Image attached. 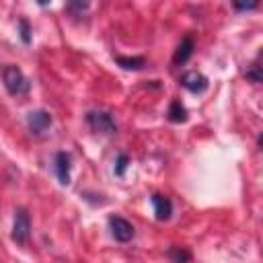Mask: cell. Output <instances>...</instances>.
<instances>
[{"label": "cell", "instance_id": "1", "mask_svg": "<svg viewBox=\"0 0 263 263\" xmlns=\"http://www.w3.org/2000/svg\"><path fill=\"white\" fill-rule=\"evenodd\" d=\"M2 82H4V88L8 90V95L12 97H18V95H27L31 90V82L29 78L21 72V68L8 64L2 68Z\"/></svg>", "mask_w": 263, "mask_h": 263}, {"label": "cell", "instance_id": "2", "mask_svg": "<svg viewBox=\"0 0 263 263\" xmlns=\"http://www.w3.org/2000/svg\"><path fill=\"white\" fill-rule=\"evenodd\" d=\"M86 123L88 127L95 132V134H103V136H111L117 132V123L113 119V115L109 111H101V109H95V111H88L86 113Z\"/></svg>", "mask_w": 263, "mask_h": 263}, {"label": "cell", "instance_id": "3", "mask_svg": "<svg viewBox=\"0 0 263 263\" xmlns=\"http://www.w3.org/2000/svg\"><path fill=\"white\" fill-rule=\"evenodd\" d=\"M10 236L21 247H25L29 242V236H31V218H29L27 210H23V208L14 210V220H12V232H10Z\"/></svg>", "mask_w": 263, "mask_h": 263}, {"label": "cell", "instance_id": "4", "mask_svg": "<svg viewBox=\"0 0 263 263\" xmlns=\"http://www.w3.org/2000/svg\"><path fill=\"white\" fill-rule=\"evenodd\" d=\"M27 127L33 136H43L51 127V115L45 109H35L27 115Z\"/></svg>", "mask_w": 263, "mask_h": 263}, {"label": "cell", "instance_id": "5", "mask_svg": "<svg viewBox=\"0 0 263 263\" xmlns=\"http://www.w3.org/2000/svg\"><path fill=\"white\" fill-rule=\"evenodd\" d=\"M109 230H111L113 238L119 240V242H129L134 238V234H136L132 222H127L121 216H111L109 218Z\"/></svg>", "mask_w": 263, "mask_h": 263}, {"label": "cell", "instance_id": "6", "mask_svg": "<svg viewBox=\"0 0 263 263\" xmlns=\"http://www.w3.org/2000/svg\"><path fill=\"white\" fill-rule=\"evenodd\" d=\"M181 84L189 90V92H195V95H199V92H203L205 88H208V78L201 74V72H197V70H191V72H187V74H183V78H181Z\"/></svg>", "mask_w": 263, "mask_h": 263}, {"label": "cell", "instance_id": "7", "mask_svg": "<svg viewBox=\"0 0 263 263\" xmlns=\"http://www.w3.org/2000/svg\"><path fill=\"white\" fill-rule=\"evenodd\" d=\"M150 201H152V208H154V216H156V220H168L171 218V214H173V203H171V199L166 197V195H160V193H154L152 197H150Z\"/></svg>", "mask_w": 263, "mask_h": 263}, {"label": "cell", "instance_id": "8", "mask_svg": "<svg viewBox=\"0 0 263 263\" xmlns=\"http://www.w3.org/2000/svg\"><path fill=\"white\" fill-rule=\"evenodd\" d=\"M72 158L68 152H58L55 154V175H58V181L62 185H68L70 183V168H72Z\"/></svg>", "mask_w": 263, "mask_h": 263}, {"label": "cell", "instance_id": "9", "mask_svg": "<svg viewBox=\"0 0 263 263\" xmlns=\"http://www.w3.org/2000/svg\"><path fill=\"white\" fill-rule=\"evenodd\" d=\"M193 55V39L191 37H185L179 45H177V49H175V55H173V64H177V66H181V64H185L189 58Z\"/></svg>", "mask_w": 263, "mask_h": 263}, {"label": "cell", "instance_id": "10", "mask_svg": "<svg viewBox=\"0 0 263 263\" xmlns=\"http://www.w3.org/2000/svg\"><path fill=\"white\" fill-rule=\"evenodd\" d=\"M115 62H117L123 70H142L144 64H146V60H144L142 55H134V58H129V55H117Z\"/></svg>", "mask_w": 263, "mask_h": 263}, {"label": "cell", "instance_id": "11", "mask_svg": "<svg viewBox=\"0 0 263 263\" xmlns=\"http://www.w3.org/2000/svg\"><path fill=\"white\" fill-rule=\"evenodd\" d=\"M168 119L173 121V123H183L185 119H187V109L181 105V101H171V105H168Z\"/></svg>", "mask_w": 263, "mask_h": 263}, {"label": "cell", "instance_id": "12", "mask_svg": "<svg viewBox=\"0 0 263 263\" xmlns=\"http://www.w3.org/2000/svg\"><path fill=\"white\" fill-rule=\"evenodd\" d=\"M66 4H68V10L70 12L80 14V12H84L90 6V0H66Z\"/></svg>", "mask_w": 263, "mask_h": 263}, {"label": "cell", "instance_id": "13", "mask_svg": "<svg viewBox=\"0 0 263 263\" xmlns=\"http://www.w3.org/2000/svg\"><path fill=\"white\" fill-rule=\"evenodd\" d=\"M232 6H234V10L245 12V10L257 8V6H259V0H232Z\"/></svg>", "mask_w": 263, "mask_h": 263}, {"label": "cell", "instance_id": "14", "mask_svg": "<svg viewBox=\"0 0 263 263\" xmlns=\"http://www.w3.org/2000/svg\"><path fill=\"white\" fill-rule=\"evenodd\" d=\"M247 78L251 80V82H261V78H263V74H261V66L255 62V64H251L249 68H247Z\"/></svg>", "mask_w": 263, "mask_h": 263}, {"label": "cell", "instance_id": "15", "mask_svg": "<svg viewBox=\"0 0 263 263\" xmlns=\"http://www.w3.org/2000/svg\"><path fill=\"white\" fill-rule=\"evenodd\" d=\"M127 164H129L127 154H119V156H117V162H115V175H117V177H123V175H125Z\"/></svg>", "mask_w": 263, "mask_h": 263}, {"label": "cell", "instance_id": "16", "mask_svg": "<svg viewBox=\"0 0 263 263\" xmlns=\"http://www.w3.org/2000/svg\"><path fill=\"white\" fill-rule=\"evenodd\" d=\"M18 27H21V39L23 43H31V29H29V23L25 18L18 21Z\"/></svg>", "mask_w": 263, "mask_h": 263}, {"label": "cell", "instance_id": "17", "mask_svg": "<svg viewBox=\"0 0 263 263\" xmlns=\"http://www.w3.org/2000/svg\"><path fill=\"white\" fill-rule=\"evenodd\" d=\"M168 255H171L175 261H187V259H191V255H189L187 251H179V249H173Z\"/></svg>", "mask_w": 263, "mask_h": 263}, {"label": "cell", "instance_id": "18", "mask_svg": "<svg viewBox=\"0 0 263 263\" xmlns=\"http://www.w3.org/2000/svg\"><path fill=\"white\" fill-rule=\"evenodd\" d=\"M37 4H39V6H47V4H49V0H37Z\"/></svg>", "mask_w": 263, "mask_h": 263}]
</instances>
